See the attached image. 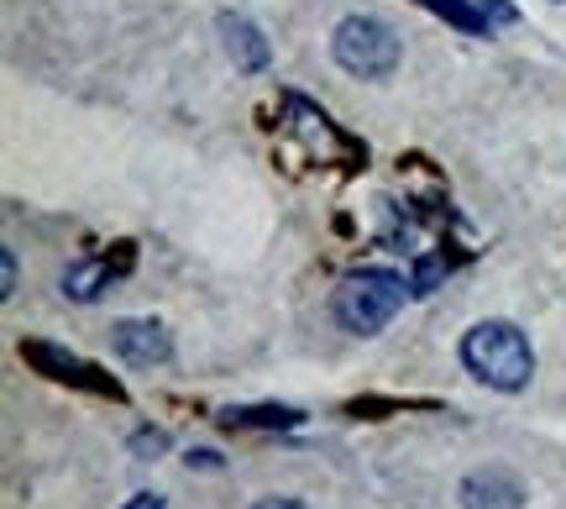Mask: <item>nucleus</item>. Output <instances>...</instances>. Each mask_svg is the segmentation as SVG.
<instances>
[{
  "instance_id": "1",
  "label": "nucleus",
  "mask_w": 566,
  "mask_h": 509,
  "mask_svg": "<svg viewBox=\"0 0 566 509\" xmlns=\"http://www.w3.org/2000/svg\"><path fill=\"white\" fill-rule=\"evenodd\" d=\"M462 363L478 384L499 388V394H520L535 373V352L514 321H478L462 336Z\"/></svg>"
},
{
  "instance_id": "2",
  "label": "nucleus",
  "mask_w": 566,
  "mask_h": 509,
  "mask_svg": "<svg viewBox=\"0 0 566 509\" xmlns=\"http://www.w3.org/2000/svg\"><path fill=\"white\" fill-rule=\"evenodd\" d=\"M409 279L394 273V268H357L346 273L342 289H336V321H342L352 336H378V331L405 310L409 300Z\"/></svg>"
},
{
  "instance_id": "3",
  "label": "nucleus",
  "mask_w": 566,
  "mask_h": 509,
  "mask_svg": "<svg viewBox=\"0 0 566 509\" xmlns=\"http://www.w3.org/2000/svg\"><path fill=\"white\" fill-rule=\"evenodd\" d=\"M331 53L342 63L346 74H357V80H388L399 59H405V42L399 32L388 27L384 17H346L336 21V32H331Z\"/></svg>"
},
{
  "instance_id": "4",
  "label": "nucleus",
  "mask_w": 566,
  "mask_h": 509,
  "mask_svg": "<svg viewBox=\"0 0 566 509\" xmlns=\"http://www.w3.org/2000/svg\"><path fill=\"white\" fill-rule=\"evenodd\" d=\"M457 499H462V509H525L530 494L509 468H478L462 478Z\"/></svg>"
},
{
  "instance_id": "5",
  "label": "nucleus",
  "mask_w": 566,
  "mask_h": 509,
  "mask_svg": "<svg viewBox=\"0 0 566 509\" xmlns=\"http://www.w3.org/2000/svg\"><path fill=\"white\" fill-rule=\"evenodd\" d=\"M111 346L122 352L132 367H153L174 357V336L163 321H116L111 326Z\"/></svg>"
},
{
  "instance_id": "6",
  "label": "nucleus",
  "mask_w": 566,
  "mask_h": 509,
  "mask_svg": "<svg viewBox=\"0 0 566 509\" xmlns=\"http://www.w3.org/2000/svg\"><path fill=\"white\" fill-rule=\"evenodd\" d=\"M221 38H226V53H231V63H237V69H247V74H263L268 59H273V48H268L263 27H252L247 17H221Z\"/></svg>"
},
{
  "instance_id": "7",
  "label": "nucleus",
  "mask_w": 566,
  "mask_h": 509,
  "mask_svg": "<svg viewBox=\"0 0 566 509\" xmlns=\"http://www.w3.org/2000/svg\"><path fill=\"white\" fill-rule=\"evenodd\" d=\"M300 420H304L300 409H283V405L221 409V426H231V430H247V426H258V430H289V426H300Z\"/></svg>"
},
{
  "instance_id": "8",
  "label": "nucleus",
  "mask_w": 566,
  "mask_h": 509,
  "mask_svg": "<svg viewBox=\"0 0 566 509\" xmlns=\"http://www.w3.org/2000/svg\"><path fill=\"white\" fill-rule=\"evenodd\" d=\"M424 11H436L441 21H451L457 32H467V38H488L493 32V21H488V11L478 6V0H420Z\"/></svg>"
},
{
  "instance_id": "9",
  "label": "nucleus",
  "mask_w": 566,
  "mask_h": 509,
  "mask_svg": "<svg viewBox=\"0 0 566 509\" xmlns=\"http://www.w3.org/2000/svg\"><path fill=\"white\" fill-rule=\"evenodd\" d=\"M27 357H32L38 367H48L53 378H74V384H90V373H95L90 363H80V357H69V352H59V346H42V342L27 346Z\"/></svg>"
},
{
  "instance_id": "10",
  "label": "nucleus",
  "mask_w": 566,
  "mask_h": 509,
  "mask_svg": "<svg viewBox=\"0 0 566 509\" xmlns=\"http://www.w3.org/2000/svg\"><path fill=\"white\" fill-rule=\"evenodd\" d=\"M105 279H111L105 263H74L69 273H63V294H69V300H80V305H90V300L105 289Z\"/></svg>"
},
{
  "instance_id": "11",
  "label": "nucleus",
  "mask_w": 566,
  "mask_h": 509,
  "mask_svg": "<svg viewBox=\"0 0 566 509\" xmlns=\"http://www.w3.org/2000/svg\"><path fill=\"white\" fill-rule=\"evenodd\" d=\"M0 294H6V300L17 294V252H11V247L0 252Z\"/></svg>"
},
{
  "instance_id": "12",
  "label": "nucleus",
  "mask_w": 566,
  "mask_h": 509,
  "mask_svg": "<svg viewBox=\"0 0 566 509\" xmlns=\"http://www.w3.org/2000/svg\"><path fill=\"white\" fill-rule=\"evenodd\" d=\"M478 6L488 11V21H514V6H509V0H478Z\"/></svg>"
},
{
  "instance_id": "13",
  "label": "nucleus",
  "mask_w": 566,
  "mask_h": 509,
  "mask_svg": "<svg viewBox=\"0 0 566 509\" xmlns=\"http://www.w3.org/2000/svg\"><path fill=\"white\" fill-rule=\"evenodd\" d=\"M252 509H310V505H300V499H279V494H273V499H258Z\"/></svg>"
},
{
  "instance_id": "14",
  "label": "nucleus",
  "mask_w": 566,
  "mask_h": 509,
  "mask_svg": "<svg viewBox=\"0 0 566 509\" xmlns=\"http://www.w3.org/2000/svg\"><path fill=\"white\" fill-rule=\"evenodd\" d=\"M132 447H137V451H163V447H168V442H163L158 430H153V436H147V430H142V436H137V442H132Z\"/></svg>"
},
{
  "instance_id": "15",
  "label": "nucleus",
  "mask_w": 566,
  "mask_h": 509,
  "mask_svg": "<svg viewBox=\"0 0 566 509\" xmlns=\"http://www.w3.org/2000/svg\"><path fill=\"white\" fill-rule=\"evenodd\" d=\"M126 509H168L158 494H137V499H126Z\"/></svg>"
}]
</instances>
